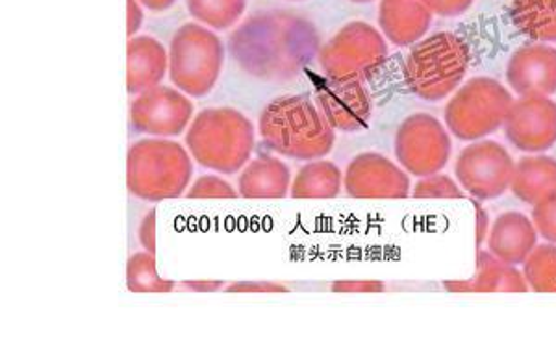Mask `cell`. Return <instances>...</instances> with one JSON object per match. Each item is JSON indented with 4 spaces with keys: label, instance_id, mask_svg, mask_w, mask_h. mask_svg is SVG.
Here are the masks:
<instances>
[{
    "label": "cell",
    "instance_id": "39",
    "mask_svg": "<svg viewBox=\"0 0 556 344\" xmlns=\"http://www.w3.org/2000/svg\"><path fill=\"white\" fill-rule=\"evenodd\" d=\"M349 2H354V4H369V2H374V0H349Z\"/></svg>",
    "mask_w": 556,
    "mask_h": 344
},
{
    "label": "cell",
    "instance_id": "29",
    "mask_svg": "<svg viewBox=\"0 0 556 344\" xmlns=\"http://www.w3.org/2000/svg\"><path fill=\"white\" fill-rule=\"evenodd\" d=\"M532 222L536 226L538 235L547 243L556 244V191L545 196L532 207Z\"/></svg>",
    "mask_w": 556,
    "mask_h": 344
},
{
    "label": "cell",
    "instance_id": "5",
    "mask_svg": "<svg viewBox=\"0 0 556 344\" xmlns=\"http://www.w3.org/2000/svg\"><path fill=\"white\" fill-rule=\"evenodd\" d=\"M469 63V44L456 34L438 31L412 47L403 73L406 88L421 101H443L460 88Z\"/></svg>",
    "mask_w": 556,
    "mask_h": 344
},
{
    "label": "cell",
    "instance_id": "32",
    "mask_svg": "<svg viewBox=\"0 0 556 344\" xmlns=\"http://www.w3.org/2000/svg\"><path fill=\"white\" fill-rule=\"evenodd\" d=\"M228 293H288V288L271 282H238L228 285Z\"/></svg>",
    "mask_w": 556,
    "mask_h": 344
},
{
    "label": "cell",
    "instance_id": "27",
    "mask_svg": "<svg viewBox=\"0 0 556 344\" xmlns=\"http://www.w3.org/2000/svg\"><path fill=\"white\" fill-rule=\"evenodd\" d=\"M412 196L414 199H464L466 191L451 176L437 173V175L424 176L412 188Z\"/></svg>",
    "mask_w": 556,
    "mask_h": 344
},
{
    "label": "cell",
    "instance_id": "36",
    "mask_svg": "<svg viewBox=\"0 0 556 344\" xmlns=\"http://www.w3.org/2000/svg\"><path fill=\"white\" fill-rule=\"evenodd\" d=\"M182 288L197 291V293H214L223 288V282H186Z\"/></svg>",
    "mask_w": 556,
    "mask_h": 344
},
{
    "label": "cell",
    "instance_id": "26",
    "mask_svg": "<svg viewBox=\"0 0 556 344\" xmlns=\"http://www.w3.org/2000/svg\"><path fill=\"white\" fill-rule=\"evenodd\" d=\"M525 280L534 293H556V244H540L523 264Z\"/></svg>",
    "mask_w": 556,
    "mask_h": 344
},
{
    "label": "cell",
    "instance_id": "11",
    "mask_svg": "<svg viewBox=\"0 0 556 344\" xmlns=\"http://www.w3.org/2000/svg\"><path fill=\"white\" fill-rule=\"evenodd\" d=\"M193 120V102L175 86H156L136 94L130 106V125L149 138H177L188 132Z\"/></svg>",
    "mask_w": 556,
    "mask_h": 344
},
{
    "label": "cell",
    "instance_id": "16",
    "mask_svg": "<svg viewBox=\"0 0 556 344\" xmlns=\"http://www.w3.org/2000/svg\"><path fill=\"white\" fill-rule=\"evenodd\" d=\"M169 76V49L152 36H134L127 44V89L141 94Z\"/></svg>",
    "mask_w": 556,
    "mask_h": 344
},
{
    "label": "cell",
    "instance_id": "30",
    "mask_svg": "<svg viewBox=\"0 0 556 344\" xmlns=\"http://www.w3.org/2000/svg\"><path fill=\"white\" fill-rule=\"evenodd\" d=\"M424 2L438 17L451 20L468 12L469 8L473 7L475 0H424Z\"/></svg>",
    "mask_w": 556,
    "mask_h": 344
},
{
    "label": "cell",
    "instance_id": "14",
    "mask_svg": "<svg viewBox=\"0 0 556 344\" xmlns=\"http://www.w3.org/2000/svg\"><path fill=\"white\" fill-rule=\"evenodd\" d=\"M316 104L336 132H361L371 119V94L364 81L329 80L317 88Z\"/></svg>",
    "mask_w": 556,
    "mask_h": 344
},
{
    "label": "cell",
    "instance_id": "38",
    "mask_svg": "<svg viewBox=\"0 0 556 344\" xmlns=\"http://www.w3.org/2000/svg\"><path fill=\"white\" fill-rule=\"evenodd\" d=\"M443 288L451 291V293H473V285L471 280H456V282H445Z\"/></svg>",
    "mask_w": 556,
    "mask_h": 344
},
{
    "label": "cell",
    "instance_id": "4",
    "mask_svg": "<svg viewBox=\"0 0 556 344\" xmlns=\"http://www.w3.org/2000/svg\"><path fill=\"white\" fill-rule=\"evenodd\" d=\"M191 175L190 151L169 138L139 139L128 151V191L139 201L178 199L188 193Z\"/></svg>",
    "mask_w": 556,
    "mask_h": 344
},
{
    "label": "cell",
    "instance_id": "19",
    "mask_svg": "<svg viewBox=\"0 0 556 344\" xmlns=\"http://www.w3.org/2000/svg\"><path fill=\"white\" fill-rule=\"evenodd\" d=\"M293 176L280 157L262 154L240 170L238 193L243 199H285L291 191Z\"/></svg>",
    "mask_w": 556,
    "mask_h": 344
},
{
    "label": "cell",
    "instance_id": "34",
    "mask_svg": "<svg viewBox=\"0 0 556 344\" xmlns=\"http://www.w3.org/2000/svg\"><path fill=\"white\" fill-rule=\"evenodd\" d=\"M146 21V13L143 7L139 4L138 0H127V34L128 38H134Z\"/></svg>",
    "mask_w": 556,
    "mask_h": 344
},
{
    "label": "cell",
    "instance_id": "31",
    "mask_svg": "<svg viewBox=\"0 0 556 344\" xmlns=\"http://www.w3.org/2000/svg\"><path fill=\"white\" fill-rule=\"evenodd\" d=\"M139 243L147 252H156V212L147 213L138 230Z\"/></svg>",
    "mask_w": 556,
    "mask_h": 344
},
{
    "label": "cell",
    "instance_id": "17",
    "mask_svg": "<svg viewBox=\"0 0 556 344\" xmlns=\"http://www.w3.org/2000/svg\"><path fill=\"white\" fill-rule=\"evenodd\" d=\"M432 15L424 0H380V31L395 47H414L429 31Z\"/></svg>",
    "mask_w": 556,
    "mask_h": 344
},
{
    "label": "cell",
    "instance_id": "8",
    "mask_svg": "<svg viewBox=\"0 0 556 344\" xmlns=\"http://www.w3.org/2000/svg\"><path fill=\"white\" fill-rule=\"evenodd\" d=\"M384 34L364 21H351L321 44L319 65L329 80H371L388 60Z\"/></svg>",
    "mask_w": 556,
    "mask_h": 344
},
{
    "label": "cell",
    "instance_id": "35",
    "mask_svg": "<svg viewBox=\"0 0 556 344\" xmlns=\"http://www.w3.org/2000/svg\"><path fill=\"white\" fill-rule=\"evenodd\" d=\"M475 212H477V249H481L490 232V226H488L490 219H488L486 209L479 202H475Z\"/></svg>",
    "mask_w": 556,
    "mask_h": 344
},
{
    "label": "cell",
    "instance_id": "24",
    "mask_svg": "<svg viewBox=\"0 0 556 344\" xmlns=\"http://www.w3.org/2000/svg\"><path fill=\"white\" fill-rule=\"evenodd\" d=\"M186 7L195 23L210 30L227 31L243 20L247 0H186Z\"/></svg>",
    "mask_w": 556,
    "mask_h": 344
},
{
    "label": "cell",
    "instance_id": "2",
    "mask_svg": "<svg viewBox=\"0 0 556 344\" xmlns=\"http://www.w3.org/2000/svg\"><path fill=\"white\" fill-rule=\"evenodd\" d=\"M260 138L269 151L298 162L329 156L336 130L323 117L316 102L303 94H285L260 113Z\"/></svg>",
    "mask_w": 556,
    "mask_h": 344
},
{
    "label": "cell",
    "instance_id": "13",
    "mask_svg": "<svg viewBox=\"0 0 556 344\" xmlns=\"http://www.w3.org/2000/svg\"><path fill=\"white\" fill-rule=\"evenodd\" d=\"M343 188L353 199H408L412 194L408 173L379 152L353 157L343 175Z\"/></svg>",
    "mask_w": 556,
    "mask_h": 344
},
{
    "label": "cell",
    "instance_id": "9",
    "mask_svg": "<svg viewBox=\"0 0 556 344\" xmlns=\"http://www.w3.org/2000/svg\"><path fill=\"white\" fill-rule=\"evenodd\" d=\"M393 151L408 175L424 178L445 169L453 152L451 132L430 113H412L399 125Z\"/></svg>",
    "mask_w": 556,
    "mask_h": 344
},
{
    "label": "cell",
    "instance_id": "10",
    "mask_svg": "<svg viewBox=\"0 0 556 344\" xmlns=\"http://www.w3.org/2000/svg\"><path fill=\"white\" fill-rule=\"evenodd\" d=\"M514 162L503 144L490 139L471 141L458 154L455 176L460 188L475 201H495L513 186Z\"/></svg>",
    "mask_w": 556,
    "mask_h": 344
},
{
    "label": "cell",
    "instance_id": "33",
    "mask_svg": "<svg viewBox=\"0 0 556 344\" xmlns=\"http://www.w3.org/2000/svg\"><path fill=\"white\" fill-rule=\"evenodd\" d=\"M330 289L336 293H382L386 285L382 282H336Z\"/></svg>",
    "mask_w": 556,
    "mask_h": 344
},
{
    "label": "cell",
    "instance_id": "12",
    "mask_svg": "<svg viewBox=\"0 0 556 344\" xmlns=\"http://www.w3.org/2000/svg\"><path fill=\"white\" fill-rule=\"evenodd\" d=\"M503 128L514 149L544 154L556 144V102L551 97H519Z\"/></svg>",
    "mask_w": 556,
    "mask_h": 344
},
{
    "label": "cell",
    "instance_id": "7",
    "mask_svg": "<svg viewBox=\"0 0 556 344\" xmlns=\"http://www.w3.org/2000/svg\"><path fill=\"white\" fill-rule=\"evenodd\" d=\"M513 104L510 89L490 76H477L447 102L445 126L460 141H479L503 128Z\"/></svg>",
    "mask_w": 556,
    "mask_h": 344
},
{
    "label": "cell",
    "instance_id": "1",
    "mask_svg": "<svg viewBox=\"0 0 556 344\" xmlns=\"http://www.w3.org/2000/svg\"><path fill=\"white\" fill-rule=\"evenodd\" d=\"M321 41L306 17L285 10L251 15L230 36V52L241 71L264 81H286L319 56Z\"/></svg>",
    "mask_w": 556,
    "mask_h": 344
},
{
    "label": "cell",
    "instance_id": "25",
    "mask_svg": "<svg viewBox=\"0 0 556 344\" xmlns=\"http://www.w3.org/2000/svg\"><path fill=\"white\" fill-rule=\"evenodd\" d=\"M127 288L132 293H172L175 283L159 275L154 254L146 251L128 257Z\"/></svg>",
    "mask_w": 556,
    "mask_h": 344
},
{
    "label": "cell",
    "instance_id": "22",
    "mask_svg": "<svg viewBox=\"0 0 556 344\" xmlns=\"http://www.w3.org/2000/svg\"><path fill=\"white\" fill-rule=\"evenodd\" d=\"M473 293H527L529 283L523 272L516 265L505 264L492 252L481 251L477 254V270H475Z\"/></svg>",
    "mask_w": 556,
    "mask_h": 344
},
{
    "label": "cell",
    "instance_id": "18",
    "mask_svg": "<svg viewBox=\"0 0 556 344\" xmlns=\"http://www.w3.org/2000/svg\"><path fill=\"white\" fill-rule=\"evenodd\" d=\"M538 230L532 219L519 212H506L493 220L488 232V251L505 264L523 265L538 246Z\"/></svg>",
    "mask_w": 556,
    "mask_h": 344
},
{
    "label": "cell",
    "instance_id": "20",
    "mask_svg": "<svg viewBox=\"0 0 556 344\" xmlns=\"http://www.w3.org/2000/svg\"><path fill=\"white\" fill-rule=\"evenodd\" d=\"M514 196L525 204H538L556 191V160L544 154L525 156L516 163L513 178Z\"/></svg>",
    "mask_w": 556,
    "mask_h": 344
},
{
    "label": "cell",
    "instance_id": "23",
    "mask_svg": "<svg viewBox=\"0 0 556 344\" xmlns=\"http://www.w3.org/2000/svg\"><path fill=\"white\" fill-rule=\"evenodd\" d=\"M510 20L534 43H556V0H514Z\"/></svg>",
    "mask_w": 556,
    "mask_h": 344
},
{
    "label": "cell",
    "instance_id": "21",
    "mask_svg": "<svg viewBox=\"0 0 556 344\" xmlns=\"http://www.w3.org/2000/svg\"><path fill=\"white\" fill-rule=\"evenodd\" d=\"M343 175L329 160H312L298 170L291 182L293 199H336L342 193Z\"/></svg>",
    "mask_w": 556,
    "mask_h": 344
},
{
    "label": "cell",
    "instance_id": "6",
    "mask_svg": "<svg viewBox=\"0 0 556 344\" xmlns=\"http://www.w3.org/2000/svg\"><path fill=\"white\" fill-rule=\"evenodd\" d=\"M225 63L222 38L201 23L178 26L169 44V78L175 88L193 99L214 91Z\"/></svg>",
    "mask_w": 556,
    "mask_h": 344
},
{
    "label": "cell",
    "instance_id": "37",
    "mask_svg": "<svg viewBox=\"0 0 556 344\" xmlns=\"http://www.w3.org/2000/svg\"><path fill=\"white\" fill-rule=\"evenodd\" d=\"M141 7L151 10V12H165L169 8L175 7L177 0H138Z\"/></svg>",
    "mask_w": 556,
    "mask_h": 344
},
{
    "label": "cell",
    "instance_id": "15",
    "mask_svg": "<svg viewBox=\"0 0 556 344\" xmlns=\"http://www.w3.org/2000/svg\"><path fill=\"white\" fill-rule=\"evenodd\" d=\"M506 81L518 97H551V94H555V47L545 43L519 47L506 65Z\"/></svg>",
    "mask_w": 556,
    "mask_h": 344
},
{
    "label": "cell",
    "instance_id": "28",
    "mask_svg": "<svg viewBox=\"0 0 556 344\" xmlns=\"http://www.w3.org/2000/svg\"><path fill=\"white\" fill-rule=\"evenodd\" d=\"M236 191L222 176L204 175L197 178L195 183L190 186L186 196L188 199H236Z\"/></svg>",
    "mask_w": 556,
    "mask_h": 344
},
{
    "label": "cell",
    "instance_id": "3",
    "mask_svg": "<svg viewBox=\"0 0 556 344\" xmlns=\"http://www.w3.org/2000/svg\"><path fill=\"white\" fill-rule=\"evenodd\" d=\"M256 128L235 107H206L186 132V149L204 169L236 175L253 157Z\"/></svg>",
    "mask_w": 556,
    "mask_h": 344
}]
</instances>
